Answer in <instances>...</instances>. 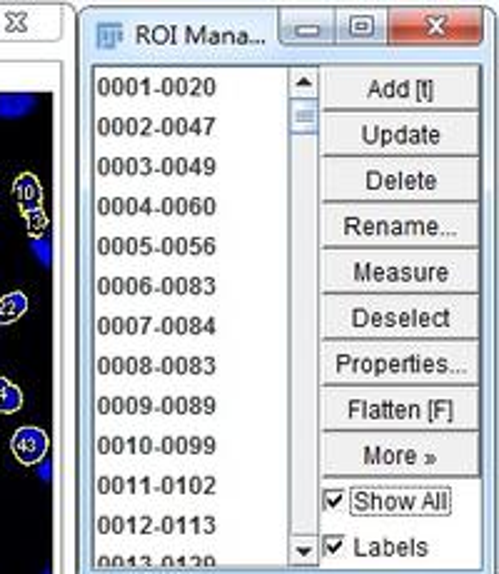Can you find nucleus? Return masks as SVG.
Wrapping results in <instances>:
<instances>
[{"label":"nucleus","mask_w":499,"mask_h":574,"mask_svg":"<svg viewBox=\"0 0 499 574\" xmlns=\"http://www.w3.org/2000/svg\"><path fill=\"white\" fill-rule=\"evenodd\" d=\"M477 292H322V340H470Z\"/></svg>","instance_id":"1"},{"label":"nucleus","mask_w":499,"mask_h":574,"mask_svg":"<svg viewBox=\"0 0 499 574\" xmlns=\"http://www.w3.org/2000/svg\"><path fill=\"white\" fill-rule=\"evenodd\" d=\"M482 160L357 155L320 160L322 203H480Z\"/></svg>","instance_id":"2"},{"label":"nucleus","mask_w":499,"mask_h":574,"mask_svg":"<svg viewBox=\"0 0 499 574\" xmlns=\"http://www.w3.org/2000/svg\"><path fill=\"white\" fill-rule=\"evenodd\" d=\"M322 158L357 155H450L480 158L477 110H325Z\"/></svg>","instance_id":"3"},{"label":"nucleus","mask_w":499,"mask_h":574,"mask_svg":"<svg viewBox=\"0 0 499 574\" xmlns=\"http://www.w3.org/2000/svg\"><path fill=\"white\" fill-rule=\"evenodd\" d=\"M480 203H322L320 248H480Z\"/></svg>","instance_id":"4"},{"label":"nucleus","mask_w":499,"mask_h":574,"mask_svg":"<svg viewBox=\"0 0 499 574\" xmlns=\"http://www.w3.org/2000/svg\"><path fill=\"white\" fill-rule=\"evenodd\" d=\"M325 110H477L480 70L470 65H332L322 68Z\"/></svg>","instance_id":"5"},{"label":"nucleus","mask_w":499,"mask_h":574,"mask_svg":"<svg viewBox=\"0 0 499 574\" xmlns=\"http://www.w3.org/2000/svg\"><path fill=\"white\" fill-rule=\"evenodd\" d=\"M322 292H477L480 248H320Z\"/></svg>","instance_id":"6"},{"label":"nucleus","mask_w":499,"mask_h":574,"mask_svg":"<svg viewBox=\"0 0 499 574\" xmlns=\"http://www.w3.org/2000/svg\"><path fill=\"white\" fill-rule=\"evenodd\" d=\"M322 382L330 385H450L477 372L470 340H322Z\"/></svg>","instance_id":"7"},{"label":"nucleus","mask_w":499,"mask_h":574,"mask_svg":"<svg viewBox=\"0 0 499 574\" xmlns=\"http://www.w3.org/2000/svg\"><path fill=\"white\" fill-rule=\"evenodd\" d=\"M470 402V387H322V427H465Z\"/></svg>","instance_id":"8"},{"label":"nucleus","mask_w":499,"mask_h":574,"mask_svg":"<svg viewBox=\"0 0 499 574\" xmlns=\"http://www.w3.org/2000/svg\"><path fill=\"white\" fill-rule=\"evenodd\" d=\"M342 442L325 435V470L327 472H350L352 467L362 470H390V472H442L447 465L442 462L445 450V432H407L400 442V432H382L390 445H385L380 432H335Z\"/></svg>","instance_id":"9"},{"label":"nucleus","mask_w":499,"mask_h":574,"mask_svg":"<svg viewBox=\"0 0 499 574\" xmlns=\"http://www.w3.org/2000/svg\"><path fill=\"white\" fill-rule=\"evenodd\" d=\"M485 35V18L470 8L392 10L387 18L390 43H475Z\"/></svg>","instance_id":"10"},{"label":"nucleus","mask_w":499,"mask_h":574,"mask_svg":"<svg viewBox=\"0 0 499 574\" xmlns=\"http://www.w3.org/2000/svg\"><path fill=\"white\" fill-rule=\"evenodd\" d=\"M48 447L50 440L48 435H45V430H40V427H18V430L13 432V437H10V450H13L15 460L25 467L40 465V462L45 460V455H48Z\"/></svg>","instance_id":"11"},{"label":"nucleus","mask_w":499,"mask_h":574,"mask_svg":"<svg viewBox=\"0 0 499 574\" xmlns=\"http://www.w3.org/2000/svg\"><path fill=\"white\" fill-rule=\"evenodd\" d=\"M13 195L18 200L20 210H23L25 218H35V215H43V188H40L38 178L33 173H20L13 183Z\"/></svg>","instance_id":"12"},{"label":"nucleus","mask_w":499,"mask_h":574,"mask_svg":"<svg viewBox=\"0 0 499 574\" xmlns=\"http://www.w3.org/2000/svg\"><path fill=\"white\" fill-rule=\"evenodd\" d=\"M28 307H30L28 295L20 290H13V292H8V295L0 297V327L18 322L20 317L28 312Z\"/></svg>","instance_id":"13"},{"label":"nucleus","mask_w":499,"mask_h":574,"mask_svg":"<svg viewBox=\"0 0 499 574\" xmlns=\"http://www.w3.org/2000/svg\"><path fill=\"white\" fill-rule=\"evenodd\" d=\"M23 407V392L18 385L0 375V415H15Z\"/></svg>","instance_id":"14"}]
</instances>
